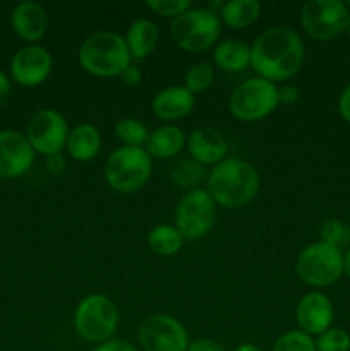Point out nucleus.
Masks as SVG:
<instances>
[{"instance_id": "nucleus-1", "label": "nucleus", "mask_w": 350, "mask_h": 351, "mask_svg": "<svg viewBox=\"0 0 350 351\" xmlns=\"http://www.w3.org/2000/svg\"><path fill=\"white\" fill-rule=\"evenodd\" d=\"M304 62V45L290 27L264 31L250 47V65L268 81H285L297 74Z\"/></svg>"}, {"instance_id": "nucleus-2", "label": "nucleus", "mask_w": 350, "mask_h": 351, "mask_svg": "<svg viewBox=\"0 0 350 351\" xmlns=\"http://www.w3.org/2000/svg\"><path fill=\"white\" fill-rule=\"evenodd\" d=\"M259 191V173L240 158H226L215 165L208 175V192L213 201L223 208H242L256 197Z\"/></svg>"}, {"instance_id": "nucleus-3", "label": "nucleus", "mask_w": 350, "mask_h": 351, "mask_svg": "<svg viewBox=\"0 0 350 351\" xmlns=\"http://www.w3.org/2000/svg\"><path fill=\"white\" fill-rule=\"evenodd\" d=\"M126 38L113 31H98L82 41L79 62L82 69L96 77H115L130 65Z\"/></svg>"}, {"instance_id": "nucleus-4", "label": "nucleus", "mask_w": 350, "mask_h": 351, "mask_svg": "<svg viewBox=\"0 0 350 351\" xmlns=\"http://www.w3.org/2000/svg\"><path fill=\"white\" fill-rule=\"evenodd\" d=\"M151 158L143 147L124 146L110 154L105 178L110 187L122 194L136 192L150 180Z\"/></svg>"}, {"instance_id": "nucleus-5", "label": "nucleus", "mask_w": 350, "mask_h": 351, "mask_svg": "<svg viewBox=\"0 0 350 351\" xmlns=\"http://www.w3.org/2000/svg\"><path fill=\"white\" fill-rule=\"evenodd\" d=\"M120 315L117 305L105 295H89L78 305L74 328L82 339L89 343L108 341L117 331Z\"/></svg>"}, {"instance_id": "nucleus-6", "label": "nucleus", "mask_w": 350, "mask_h": 351, "mask_svg": "<svg viewBox=\"0 0 350 351\" xmlns=\"http://www.w3.org/2000/svg\"><path fill=\"white\" fill-rule=\"evenodd\" d=\"M222 23L209 9H189L170 24V38L185 51H202L220 36Z\"/></svg>"}, {"instance_id": "nucleus-7", "label": "nucleus", "mask_w": 350, "mask_h": 351, "mask_svg": "<svg viewBox=\"0 0 350 351\" xmlns=\"http://www.w3.org/2000/svg\"><path fill=\"white\" fill-rule=\"evenodd\" d=\"M297 276L309 287H329L343 273V254L325 242L305 247L295 264Z\"/></svg>"}, {"instance_id": "nucleus-8", "label": "nucleus", "mask_w": 350, "mask_h": 351, "mask_svg": "<svg viewBox=\"0 0 350 351\" xmlns=\"http://www.w3.org/2000/svg\"><path fill=\"white\" fill-rule=\"evenodd\" d=\"M278 105V88L263 77L247 79L230 96V112L244 122H254L270 115Z\"/></svg>"}, {"instance_id": "nucleus-9", "label": "nucleus", "mask_w": 350, "mask_h": 351, "mask_svg": "<svg viewBox=\"0 0 350 351\" xmlns=\"http://www.w3.org/2000/svg\"><path fill=\"white\" fill-rule=\"evenodd\" d=\"M215 201L208 191L194 189L178 201L175 209V225L180 235L189 240L202 239L215 225Z\"/></svg>"}, {"instance_id": "nucleus-10", "label": "nucleus", "mask_w": 350, "mask_h": 351, "mask_svg": "<svg viewBox=\"0 0 350 351\" xmlns=\"http://www.w3.org/2000/svg\"><path fill=\"white\" fill-rule=\"evenodd\" d=\"M349 9L340 0H309L301 12V23L305 33L318 41H328L338 36L347 26Z\"/></svg>"}, {"instance_id": "nucleus-11", "label": "nucleus", "mask_w": 350, "mask_h": 351, "mask_svg": "<svg viewBox=\"0 0 350 351\" xmlns=\"http://www.w3.org/2000/svg\"><path fill=\"white\" fill-rule=\"evenodd\" d=\"M144 351H187L189 335L172 315L154 314L144 319L137 332Z\"/></svg>"}, {"instance_id": "nucleus-12", "label": "nucleus", "mask_w": 350, "mask_h": 351, "mask_svg": "<svg viewBox=\"0 0 350 351\" xmlns=\"http://www.w3.org/2000/svg\"><path fill=\"white\" fill-rule=\"evenodd\" d=\"M26 137L34 153L45 156L60 153L62 147L67 144V120L55 110H41L30 120Z\"/></svg>"}, {"instance_id": "nucleus-13", "label": "nucleus", "mask_w": 350, "mask_h": 351, "mask_svg": "<svg viewBox=\"0 0 350 351\" xmlns=\"http://www.w3.org/2000/svg\"><path fill=\"white\" fill-rule=\"evenodd\" d=\"M51 65H54V60L47 48L27 45L14 55L10 62V72L21 86L34 88L47 81L51 72Z\"/></svg>"}, {"instance_id": "nucleus-14", "label": "nucleus", "mask_w": 350, "mask_h": 351, "mask_svg": "<svg viewBox=\"0 0 350 351\" xmlns=\"http://www.w3.org/2000/svg\"><path fill=\"white\" fill-rule=\"evenodd\" d=\"M34 161V149L26 136L16 130H0V178H17Z\"/></svg>"}, {"instance_id": "nucleus-15", "label": "nucleus", "mask_w": 350, "mask_h": 351, "mask_svg": "<svg viewBox=\"0 0 350 351\" xmlns=\"http://www.w3.org/2000/svg\"><path fill=\"white\" fill-rule=\"evenodd\" d=\"M295 317H297V324L302 332L309 336L323 335L325 331H328L333 321L331 302L319 291L307 293L299 302Z\"/></svg>"}, {"instance_id": "nucleus-16", "label": "nucleus", "mask_w": 350, "mask_h": 351, "mask_svg": "<svg viewBox=\"0 0 350 351\" xmlns=\"http://www.w3.org/2000/svg\"><path fill=\"white\" fill-rule=\"evenodd\" d=\"M194 108V95L185 86H172L156 93L153 112L161 120H178L187 117Z\"/></svg>"}, {"instance_id": "nucleus-17", "label": "nucleus", "mask_w": 350, "mask_h": 351, "mask_svg": "<svg viewBox=\"0 0 350 351\" xmlns=\"http://www.w3.org/2000/svg\"><path fill=\"white\" fill-rule=\"evenodd\" d=\"M14 31L24 41H38L48 27V17L43 7L36 2H21L10 17Z\"/></svg>"}, {"instance_id": "nucleus-18", "label": "nucleus", "mask_w": 350, "mask_h": 351, "mask_svg": "<svg viewBox=\"0 0 350 351\" xmlns=\"http://www.w3.org/2000/svg\"><path fill=\"white\" fill-rule=\"evenodd\" d=\"M226 141L215 129H196L189 137L191 158L201 165H218L225 158Z\"/></svg>"}, {"instance_id": "nucleus-19", "label": "nucleus", "mask_w": 350, "mask_h": 351, "mask_svg": "<svg viewBox=\"0 0 350 351\" xmlns=\"http://www.w3.org/2000/svg\"><path fill=\"white\" fill-rule=\"evenodd\" d=\"M158 27L153 21L150 19H137L130 24L129 31H127L126 43L129 48L130 58L136 60H143L148 55L153 53L158 43Z\"/></svg>"}, {"instance_id": "nucleus-20", "label": "nucleus", "mask_w": 350, "mask_h": 351, "mask_svg": "<svg viewBox=\"0 0 350 351\" xmlns=\"http://www.w3.org/2000/svg\"><path fill=\"white\" fill-rule=\"evenodd\" d=\"M65 146L74 160L89 161L98 154L102 147V137H100L98 129L91 123H79L69 132Z\"/></svg>"}, {"instance_id": "nucleus-21", "label": "nucleus", "mask_w": 350, "mask_h": 351, "mask_svg": "<svg viewBox=\"0 0 350 351\" xmlns=\"http://www.w3.org/2000/svg\"><path fill=\"white\" fill-rule=\"evenodd\" d=\"M184 144L185 136L178 127L165 125L148 136L146 153L150 156L160 158V160H168L180 153Z\"/></svg>"}, {"instance_id": "nucleus-22", "label": "nucleus", "mask_w": 350, "mask_h": 351, "mask_svg": "<svg viewBox=\"0 0 350 351\" xmlns=\"http://www.w3.org/2000/svg\"><path fill=\"white\" fill-rule=\"evenodd\" d=\"M213 60L225 72L244 71L250 64V48L239 40L222 41L213 53Z\"/></svg>"}, {"instance_id": "nucleus-23", "label": "nucleus", "mask_w": 350, "mask_h": 351, "mask_svg": "<svg viewBox=\"0 0 350 351\" xmlns=\"http://www.w3.org/2000/svg\"><path fill=\"white\" fill-rule=\"evenodd\" d=\"M261 14V5L256 0H230L223 3L220 16L232 29L253 26Z\"/></svg>"}, {"instance_id": "nucleus-24", "label": "nucleus", "mask_w": 350, "mask_h": 351, "mask_svg": "<svg viewBox=\"0 0 350 351\" xmlns=\"http://www.w3.org/2000/svg\"><path fill=\"white\" fill-rule=\"evenodd\" d=\"M184 237L177 230V226L160 225L153 228L148 235V245L158 256H174L182 249Z\"/></svg>"}, {"instance_id": "nucleus-25", "label": "nucleus", "mask_w": 350, "mask_h": 351, "mask_svg": "<svg viewBox=\"0 0 350 351\" xmlns=\"http://www.w3.org/2000/svg\"><path fill=\"white\" fill-rule=\"evenodd\" d=\"M206 178V170L205 165L198 163L192 158H185L175 163V167L172 168V180L174 184H177L182 189H191L196 185L201 184Z\"/></svg>"}, {"instance_id": "nucleus-26", "label": "nucleus", "mask_w": 350, "mask_h": 351, "mask_svg": "<svg viewBox=\"0 0 350 351\" xmlns=\"http://www.w3.org/2000/svg\"><path fill=\"white\" fill-rule=\"evenodd\" d=\"M115 136L122 141L126 146L141 147L148 141V129L141 120L124 119L115 125Z\"/></svg>"}, {"instance_id": "nucleus-27", "label": "nucleus", "mask_w": 350, "mask_h": 351, "mask_svg": "<svg viewBox=\"0 0 350 351\" xmlns=\"http://www.w3.org/2000/svg\"><path fill=\"white\" fill-rule=\"evenodd\" d=\"M213 79H215V69L213 65L201 62V64L192 65L185 74V89L194 95V93H202L211 86Z\"/></svg>"}, {"instance_id": "nucleus-28", "label": "nucleus", "mask_w": 350, "mask_h": 351, "mask_svg": "<svg viewBox=\"0 0 350 351\" xmlns=\"http://www.w3.org/2000/svg\"><path fill=\"white\" fill-rule=\"evenodd\" d=\"M319 235H321V242L336 247V249L350 243V228L338 219H328L326 223H323Z\"/></svg>"}, {"instance_id": "nucleus-29", "label": "nucleus", "mask_w": 350, "mask_h": 351, "mask_svg": "<svg viewBox=\"0 0 350 351\" xmlns=\"http://www.w3.org/2000/svg\"><path fill=\"white\" fill-rule=\"evenodd\" d=\"M273 351H316V343L305 332L290 331L277 339Z\"/></svg>"}, {"instance_id": "nucleus-30", "label": "nucleus", "mask_w": 350, "mask_h": 351, "mask_svg": "<svg viewBox=\"0 0 350 351\" xmlns=\"http://www.w3.org/2000/svg\"><path fill=\"white\" fill-rule=\"evenodd\" d=\"M314 343L316 351H350V336L343 329H328Z\"/></svg>"}, {"instance_id": "nucleus-31", "label": "nucleus", "mask_w": 350, "mask_h": 351, "mask_svg": "<svg viewBox=\"0 0 350 351\" xmlns=\"http://www.w3.org/2000/svg\"><path fill=\"white\" fill-rule=\"evenodd\" d=\"M148 9L163 17H178L191 9V0H146Z\"/></svg>"}, {"instance_id": "nucleus-32", "label": "nucleus", "mask_w": 350, "mask_h": 351, "mask_svg": "<svg viewBox=\"0 0 350 351\" xmlns=\"http://www.w3.org/2000/svg\"><path fill=\"white\" fill-rule=\"evenodd\" d=\"M93 351H137V348L127 339H108V341L96 346Z\"/></svg>"}, {"instance_id": "nucleus-33", "label": "nucleus", "mask_w": 350, "mask_h": 351, "mask_svg": "<svg viewBox=\"0 0 350 351\" xmlns=\"http://www.w3.org/2000/svg\"><path fill=\"white\" fill-rule=\"evenodd\" d=\"M299 101V89L295 86L285 84L278 88V103L281 105H295Z\"/></svg>"}, {"instance_id": "nucleus-34", "label": "nucleus", "mask_w": 350, "mask_h": 351, "mask_svg": "<svg viewBox=\"0 0 350 351\" xmlns=\"http://www.w3.org/2000/svg\"><path fill=\"white\" fill-rule=\"evenodd\" d=\"M120 79H122L124 84L129 86V88H136V86H139L141 81H143V74H141V71L136 65L130 64L129 67L120 74Z\"/></svg>"}, {"instance_id": "nucleus-35", "label": "nucleus", "mask_w": 350, "mask_h": 351, "mask_svg": "<svg viewBox=\"0 0 350 351\" xmlns=\"http://www.w3.org/2000/svg\"><path fill=\"white\" fill-rule=\"evenodd\" d=\"M187 351H225V348L218 341H215V339L202 338L189 343Z\"/></svg>"}, {"instance_id": "nucleus-36", "label": "nucleus", "mask_w": 350, "mask_h": 351, "mask_svg": "<svg viewBox=\"0 0 350 351\" xmlns=\"http://www.w3.org/2000/svg\"><path fill=\"white\" fill-rule=\"evenodd\" d=\"M47 168L51 175H62L65 170V160L60 153L47 156Z\"/></svg>"}, {"instance_id": "nucleus-37", "label": "nucleus", "mask_w": 350, "mask_h": 351, "mask_svg": "<svg viewBox=\"0 0 350 351\" xmlns=\"http://www.w3.org/2000/svg\"><path fill=\"white\" fill-rule=\"evenodd\" d=\"M338 108H340V113H342L343 119L350 123V84L343 89L342 96H340Z\"/></svg>"}, {"instance_id": "nucleus-38", "label": "nucleus", "mask_w": 350, "mask_h": 351, "mask_svg": "<svg viewBox=\"0 0 350 351\" xmlns=\"http://www.w3.org/2000/svg\"><path fill=\"white\" fill-rule=\"evenodd\" d=\"M10 95V82L7 79V75L0 71V106L7 101Z\"/></svg>"}, {"instance_id": "nucleus-39", "label": "nucleus", "mask_w": 350, "mask_h": 351, "mask_svg": "<svg viewBox=\"0 0 350 351\" xmlns=\"http://www.w3.org/2000/svg\"><path fill=\"white\" fill-rule=\"evenodd\" d=\"M233 351H261L256 345H250V343H244V345H239Z\"/></svg>"}, {"instance_id": "nucleus-40", "label": "nucleus", "mask_w": 350, "mask_h": 351, "mask_svg": "<svg viewBox=\"0 0 350 351\" xmlns=\"http://www.w3.org/2000/svg\"><path fill=\"white\" fill-rule=\"evenodd\" d=\"M343 271H345L347 276L350 278V249H349V252L343 256Z\"/></svg>"}, {"instance_id": "nucleus-41", "label": "nucleus", "mask_w": 350, "mask_h": 351, "mask_svg": "<svg viewBox=\"0 0 350 351\" xmlns=\"http://www.w3.org/2000/svg\"><path fill=\"white\" fill-rule=\"evenodd\" d=\"M345 29H347V33L350 34V12H349V19H347V26H345Z\"/></svg>"}]
</instances>
